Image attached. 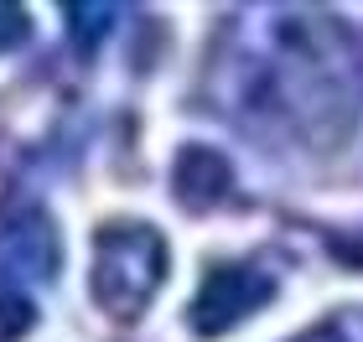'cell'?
<instances>
[{"mask_svg":"<svg viewBox=\"0 0 363 342\" xmlns=\"http://www.w3.org/2000/svg\"><path fill=\"white\" fill-rule=\"evenodd\" d=\"M259 104L317 145L342 140L363 114V42L353 37V26L327 11L270 16Z\"/></svg>","mask_w":363,"mask_h":342,"instance_id":"1","label":"cell"},{"mask_svg":"<svg viewBox=\"0 0 363 342\" xmlns=\"http://www.w3.org/2000/svg\"><path fill=\"white\" fill-rule=\"evenodd\" d=\"M94 301L109 317L135 321L167 280V239L151 223L114 218L94 234Z\"/></svg>","mask_w":363,"mask_h":342,"instance_id":"2","label":"cell"},{"mask_svg":"<svg viewBox=\"0 0 363 342\" xmlns=\"http://www.w3.org/2000/svg\"><path fill=\"white\" fill-rule=\"evenodd\" d=\"M270 296H275V275L270 270L250 265V259H223V265H213L203 275L187 321H192L197 337H223V332H234L244 317H255Z\"/></svg>","mask_w":363,"mask_h":342,"instance_id":"3","label":"cell"},{"mask_svg":"<svg viewBox=\"0 0 363 342\" xmlns=\"http://www.w3.org/2000/svg\"><path fill=\"white\" fill-rule=\"evenodd\" d=\"M0 254L16 259L26 275L57 270V234L37 203H0Z\"/></svg>","mask_w":363,"mask_h":342,"instance_id":"4","label":"cell"},{"mask_svg":"<svg viewBox=\"0 0 363 342\" xmlns=\"http://www.w3.org/2000/svg\"><path fill=\"white\" fill-rule=\"evenodd\" d=\"M172 192H177V203L187 207V213H208V207H218L228 192H234V171H228V161L218 151H208V145H187V151L177 156Z\"/></svg>","mask_w":363,"mask_h":342,"instance_id":"5","label":"cell"},{"mask_svg":"<svg viewBox=\"0 0 363 342\" xmlns=\"http://www.w3.org/2000/svg\"><path fill=\"white\" fill-rule=\"evenodd\" d=\"M62 16H68V31H73V42L84 47V52H94V42L104 37L109 21H114L109 6H89V0H68V6H62Z\"/></svg>","mask_w":363,"mask_h":342,"instance_id":"6","label":"cell"},{"mask_svg":"<svg viewBox=\"0 0 363 342\" xmlns=\"http://www.w3.org/2000/svg\"><path fill=\"white\" fill-rule=\"evenodd\" d=\"M31 321H37L31 296H21L11 280H0V342H21L31 332Z\"/></svg>","mask_w":363,"mask_h":342,"instance_id":"7","label":"cell"},{"mask_svg":"<svg viewBox=\"0 0 363 342\" xmlns=\"http://www.w3.org/2000/svg\"><path fill=\"white\" fill-rule=\"evenodd\" d=\"M26 37H31V16L21 6H6V0H0V52L21 47Z\"/></svg>","mask_w":363,"mask_h":342,"instance_id":"8","label":"cell"},{"mask_svg":"<svg viewBox=\"0 0 363 342\" xmlns=\"http://www.w3.org/2000/svg\"><path fill=\"white\" fill-rule=\"evenodd\" d=\"M291 342H348L333 321H322V327H311V332H301V337H291Z\"/></svg>","mask_w":363,"mask_h":342,"instance_id":"9","label":"cell"}]
</instances>
